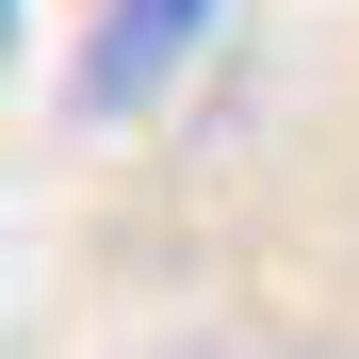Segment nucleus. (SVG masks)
I'll return each instance as SVG.
<instances>
[{
	"instance_id": "1",
	"label": "nucleus",
	"mask_w": 359,
	"mask_h": 359,
	"mask_svg": "<svg viewBox=\"0 0 359 359\" xmlns=\"http://www.w3.org/2000/svg\"><path fill=\"white\" fill-rule=\"evenodd\" d=\"M196 17H212V0H114V33H98L82 98H98V114H131L147 82H180V49H196Z\"/></svg>"
}]
</instances>
